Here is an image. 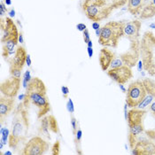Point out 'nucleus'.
<instances>
[{"label": "nucleus", "instance_id": "f257e3e1", "mask_svg": "<svg viewBox=\"0 0 155 155\" xmlns=\"http://www.w3.org/2000/svg\"><path fill=\"white\" fill-rule=\"evenodd\" d=\"M22 103L27 109L31 104L36 107L37 109L38 119L43 118L50 112L51 106L47 97L46 86L40 78H32L28 82Z\"/></svg>", "mask_w": 155, "mask_h": 155}, {"label": "nucleus", "instance_id": "f03ea898", "mask_svg": "<svg viewBox=\"0 0 155 155\" xmlns=\"http://www.w3.org/2000/svg\"><path fill=\"white\" fill-rule=\"evenodd\" d=\"M29 122L28 116V110L24 107L23 103H21L13 112V118L12 122V132L9 136L8 145L10 148L16 149L25 142L28 133Z\"/></svg>", "mask_w": 155, "mask_h": 155}, {"label": "nucleus", "instance_id": "7ed1b4c3", "mask_svg": "<svg viewBox=\"0 0 155 155\" xmlns=\"http://www.w3.org/2000/svg\"><path fill=\"white\" fill-rule=\"evenodd\" d=\"M1 43L3 44L2 55L5 59H7L10 55L13 54L14 48L19 43V35L18 28L13 21L10 17H6L3 20L1 17Z\"/></svg>", "mask_w": 155, "mask_h": 155}, {"label": "nucleus", "instance_id": "20e7f679", "mask_svg": "<svg viewBox=\"0 0 155 155\" xmlns=\"http://www.w3.org/2000/svg\"><path fill=\"white\" fill-rule=\"evenodd\" d=\"M140 55L144 70L155 76V36L151 31H146L140 41Z\"/></svg>", "mask_w": 155, "mask_h": 155}, {"label": "nucleus", "instance_id": "39448f33", "mask_svg": "<svg viewBox=\"0 0 155 155\" xmlns=\"http://www.w3.org/2000/svg\"><path fill=\"white\" fill-rule=\"evenodd\" d=\"M124 21H109L101 28L99 44L104 47L116 48L119 40L124 36Z\"/></svg>", "mask_w": 155, "mask_h": 155}, {"label": "nucleus", "instance_id": "423d86ee", "mask_svg": "<svg viewBox=\"0 0 155 155\" xmlns=\"http://www.w3.org/2000/svg\"><path fill=\"white\" fill-rule=\"evenodd\" d=\"M82 10L87 18L92 21L107 19L113 11L107 0H84Z\"/></svg>", "mask_w": 155, "mask_h": 155}, {"label": "nucleus", "instance_id": "0eeeda50", "mask_svg": "<svg viewBox=\"0 0 155 155\" xmlns=\"http://www.w3.org/2000/svg\"><path fill=\"white\" fill-rule=\"evenodd\" d=\"M146 114V111L143 109L131 108L128 113V124H129V143L131 149H134L137 143V137L145 131L144 118Z\"/></svg>", "mask_w": 155, "mask_h": 155}, {"label": "nucleus", "instance_id": "6e6552de", "mask_svg": "<svg viewBox=\"0 0 155 155\" xmlns=\"http://www.w3.org/2000/svg\"><path fill=\"white\" fill-rule=\"evenodd\" d=\"M146 95L145 88L144 86L143 81L136 80L129 85L127 90L126 103L129 107L136 108L140 104V102L144 99Z\"/></svg>", "mask_w": 155, "mask_h": 155}, {"label": "nucleus", "instance_id": "1a4fd4ad", "mask_svg": "<svg viewBox=\"0 0 155 155\" xmlns=\"http://www.w3.org/2000/svg\"><path fill=\"white\" fill-rule=\"evenodd\" d=\"M50 147V143L44 140L41 136H34L26 144L21 154L23 155H42Z\"/></svg>", "mask_w": 155, "mask_h": 155}, {"label": "nucleus", "instance_id": "9d476101", "mask_svg": "<svg viewBox=\"0 0 155 155\" xmlns=\"http://www.w3.org/2000/svg\"><path fill=\"white\" fill-rule=\"evenodd\" d=\"M140 57V40L130 41L129 50L120 55V60L126 66L132 67L137 65Z\"/></svg>", "mask_w": 155, "mask_h": 155}, {"label": "nucleus", "instance_id": "9b49d317", "mask_svg": "<svg viewBox=\"0 0 155 155\" xmlns=\"http://www.w3.org/2000/svg\"><path fill=\"white\" fill-rule=\"evenodd\" d=\"M107 75L119 84H123L129 82L133 76L131 67L126 65H122L117 68H113V69H109L107 71Z\"/></svg>", "mask_w": 155, "mask_h": 155}, {"label": "nucleus", "instance_id": "f8f14e48", "mask_svg": "<svg viewBox=\"0 0 155 155\" xmlns=\"http://www.w3.org/2000/svg\"><path fill=\"white\" fill-rule=\"evenodd\" d=\"M21 87V79L12 76L9 79H6L1 83L0 86V91L2 94L9 97V98H15L18 93Z\"/></svg>", "mask_w": 155, "mask_h": 155}, {"label": "nucleus", "instance_id": "ddd939ff", "mask_svg": "<svg viewBox=\"0 0 155 155\" xmlns=\"http://www.w3.org/2000/svg\"><path fill=\"white\" fill-rule=\"evenodd\" d=\"M143 83L145 88L146 95L140 102V104L137 106L139 109H145L149 107L155 98V82L151 78H145L143 81Z\"/></svg>", "mask_w": 155, "mask_h": 155}, {"label": "nucleus", "instance_id": "4468645a", "mask_svg": "<svg viewBox=\"0 0 155 155\" xmlns=\"http://www.w3.org/2000/svg\"><path fill=\"white\" fill-rule=\"evenodd\" d=\"M15 105L14 98L1 96L0 98V124H3L5 119L12 112Z\"/></svg>", "mask_w": 155, "mask_h": 155}, {"label": "nucleus", "instance_id": "2eb2a0df", "mask_svg": "<svg viewBox=\"0 0 155 155\" xmlns=\"http://www.w3.org/2000/svg\"><path fill=\"white\" fill-rule=\"evenodd\" d=\"M132 154L155 155V143L152 140L137 141L136 146L132 149Z\"/></svg>", "mask_w": 155, "mask_h": 155}, {"label": "nucleus", "instance_id": "dca6fc26", "mask_svg": "<svg viewBox=\"0 0 155 155\" xmlns=\"http://www.w3.org/2000/svg\"><path fill=\"white\" fill-rule=\"evenodd\" d=\"M141 22L139 21H132L125 23L124 25V36L129 41L138 40L140 36Z\"/></svg>", "mask_w": 155, "mask_h": 155}, {"label": "nucleus", "instance_id": "f3484780", "mask_svg": "<svg viewBox=\"0 0 155 155\" xmlns=\"http://www.w3.org/2000/svg\"><path fill=\"white\" fill-rule=\"evenodd\" d=\"M115 59V54L111 50L107 47H104L100 50L99 53V64L101 66V69L103 71H107L108 68Z\"/></svg>", "mask_w": 155, "mask_h": 155}, {"label": "nucleus", "instance_id": "a211bd4d", "mask_svg": "<svg viewBox=\"0 0 155 155\" xmlns=\"http://www.w3.org/2000/svg\"><path fill=\"white\" fill-rule=\"evenodd\" d=\"M8 62H9V70H10L11 75L13 76V77L21 79V75H22V68L23 67L17 63L14 57L9 59Z\"/></svg>", "mask_w": 155, "mask_h": 155}, {"label": "nucleus", "instance_id": "6ab92c4d", "mask_svg": "<svg viewBox=\"0 0 155 155\" xmlns=\"http://www.w3.org/2000/svg\"><path fill=\"white\" fill-rule=\"evenodd\" d=\"M144 0H128V11L132 15L140 14Z\"/></svg>", "mask_w": 155, "mask_h": 155}, {"label": "nucleus", "instance_id": "aec40b11", "mask_svg": "<svg viewBox=\"0 0 155 155\" xmlns=\"http://www.w3.org/2000/svg\"><path fill=\"white\" fill-rule=\"evenodd\" d=\"M27 55L28 54H27V51H26L25 48L22 47V46H18L16 49V51H15L14 59L17 61V63L23 67L25 63H26Z\"/></svg>", "mask_w": 155, "mask_h": 155}, {"label": "nucleus", "instance_id": "412c9836", "mask_svg": "<svg viewBox=\"0 0 155 155\" xmlns=\"http://www.w3.org/2000/svg\"><path fill=\"white\" fill-rule=\"evenodd\" d=\"M155 15V6L152 2H150L146 6H145L140 12V18L142 20L150 19Z\"/></svg>", "mask_w": 155, "mask_h": 155}, {"label": "nucleus", "instance_id": "4be33fe9", "mask_svg": "<svg viewBox=\"0 0 155 155\" xmlns=\"http://www.w3.org/2000/svg\"><path fill=\"white\" fill-rule=\"evenodd\" d=\"M39 133L42 134L44 136H45L46 138L49 140L51 139V137L50 136V129H49V118L48 115L44 116L41 118V125L39 128Z\"/></svg>", "mask_w": 155, "mask_h": 155}, {"label": "nucleus", "instance_id": "5701e85b", "mask_svg": "<svg viewBox=\"0 0 155 155\" xmlns=\"http://www.w3.org/2000/svg\"><path fill=\"white\" fill-rule=\"evenodd\" d=\"M49 118V129L50 131H51L54 134H58L60 132L59 129V126H58V122H57V120L53 115H48Z\"/></svg>", "mask_w": 155, "mask_h": 155}, {"label": "nucleus", "instance_id": "b1692460", "mask_svg": "<svg viewBox=\"0 0 155 155\" xmlns=\"http://www.w3.org/2000/svg\"><path fill=\"white\" fill-rule=\"evenodd\" d=\"M60 141H56L54 143V145H53V148H51V154L53 155H58L60 154Z\"/></svg>", "mask_w": 155, "mask_h": 155}, {"label": "nucleus", "instance_id": "393cba45", "mask_svg": "<svg viewBox=\"0 0 155 155\" xmlns=\"http://www.w3.org/2000/svg\"><path fill=\"white\" fill-rule=\"evenodd\" d=\"M122 60L120 59H114L113 60V62L111 63V65H110V69H113V68H117V67H119V66H122Z\"/></svg>", "mask_w": 155, "mask_h": 155}, {"label": "nucleus", "instance_id": "a878e982", "mask_svg": "<svg viewBox=\"0 0 155 155\" xmlns=\"http://www.w3.org/2000/svg\"><path fill=\"white\" fill-rule=\"evenodd\" d=\"M66 108H67V111L69 112L70 113H74L75 107H74V103H73L72 98H68V101L66 103Z\"/></svg>", "mask_w": 155, "mask_h": 155}, {"label": "nucleus", "instance_id": "bb28decb", "mask_svg": "<svg viewBox=\"0 0 155 155\" xmlns=\"http://www.w3.org/2000/svg\"><path fill=\"white\" fill-rule=\"evenodd\" d=\"M9 136H10V131H9V129H6V128H5L3 133L1 134V137H2L3 140H4L5 145H6V142H7V140L9 139Z\"/></svg>", "mask_w": 155, "mask_h": 155}, {"label": "nucleus", "instance_id": "cd10ccee", "mask_svg": "<svg viewBox=\"0 0 155 155\" xmlns=\"http://www.w3.org/2000/svg\"><path fill=\"white\" fill-rule=\"evenodd\" d=\"M146 136H148V138L153 142H155V129H149L145 131Z\"/></svg>", "mask_w": 155, "mask_h": 155}, {"label": "nucleus", "instance_id": "c85d7f7f", "mask_svg": "<svg viewBox=\"0 0 155 155\" xmlns=\"http://www.w3.org/2000/svg\"><path fill=\"white\" fill-rule=\"evenodd\" d=\"M6 12H7L6 5L5 4L4 1H1V2H0V16L3 17Z\"/></svg>", "mask_w": 155, "mask_h": 155}, {"label": "nucleus", "instance_id": "c756f323", "mask_svg": "<svg viewBox=\"0 0 155 155\" xmlns=\"http://www.w3.org/2000/svg\"><path fill=\"white\" fill-rule=\"evenodd\" d=\"M76 124H77L76 119L74 116H72L71 117V125H72V128H73V134H74V136H75L76 132H77V125Z\"/></svg>", "mask_w": 155, "mask_h": 155}, {"label": "nucleus", "instance_id": "7c9ffc66", "mask_svg": "<svg viewBox=\"0 0 155 155\" xmlns=\"http://www.w3.org/2000/svg\"><path fill=\"white\" fill-rule=\"evenodd\" d=\"M82 33H83V40H84V43H85V44H88V43L91 41V37H90V32H89V30L86 28Z\"/></svg>", "mask_w": 155, "mask_h": 155}, {"label": "nucleus", "instance_id": "2f4dec72", "mask_svg": "<svg viewBox=\"0 0 155 155\" xmlns=\"http://www.w3.org/2000/svg\"><path fill=\"white\" fill-rule=\"evenodd\" d=\"M82 136V129H78L77 132H76V135L75 136V142H76V143L79 144V143L81 142Z\"/></svg>", "mask_w": 155, "mask_h": 155}, {"label": "nucleus", "instance_id": "473e14b6", "mask_svg": "<svg viewBox=\"0 0 155 155\" xmlns=\"http://www.w3.org/2000/svg\"><path fill=\"white\" fill-rule=\"evenodd\" d=\"M76 28H77L78 31L83 32L86 28H87V27H86V25H85L84 23H78V24L76 25Z\"/></svg>", "mask_w": 155, "mask_h": 155}, {"label": "nucleus", "instance_id": "72a5a7b5", "mask_svg": "<svg viewBox=\"0 0 155 155\" xmlns=\"http://www.w3.org/2000/svg\"><path fill=\"white\" fill-rule=\"evenodd\" d=\"M149 111L152 113V116L155 118V101H153L152 104L149 106Z\"/></svg>", "mask_w": 155, "mask_h": 155}, {"label": "nucleus", "instance_id": "f704fd0d", "mask_svg": "<svg viewBox=\"0 0 155 155\" xmlns=\"http://www.w3.org/2000/svg\"><path fill=\"white\" fill-rule=\"evenodd\" d=\"M23 79L24 80H26L27 82H30L31 81V75H30V71L29 70H27L26 72H25V74H24V75H23Z\"/></svg>", "mask_w": 155, "mask_h": 155}, {"label": "nucleus", "instance_id": "c9c22d12", "mask_svg": "<svg viewBox=\"0 0 155 155\" xmlns=\"http://www.w3.org/2000/svg\"><path fill=\"white\" fill-rule=\"evenodd\" d=\"M61 91L64 95V98H66L67 97V94L69 93V89H68V87H66V86H62L61 87Z\"/></svg>", "mask_w": 155, "mask_h": 155}, {"label": "nucleus", "instance_id": "e433bc0d", "mask_svg": "<svg viewBox=\"0 0 155 155\" xmlns=\"http://www.w3.org/2000/svg\"><path fill=\"white\" fill-rule=\"evenodd\" d=\"M137 69H138V71H140V72L144 69V65H143L142 60H139L137 62Z\"/></svg>", "mask_w": 155, "mask_h": 155}, {"label": "nucleus", "instance_id": "4c0bfd02", "mask_svg": "<svg viewBox=\"0 0 155 155\" xmlns=\"http://www.w3.org/2000/svg\"><path fill=\"white\" fill-rule=\"evenodd\" d=\"M87 51H88L89 58L91 59L92 56H93V49H92V47H88V48H87Z\"/></svg>", "mask_w": 155, "mask_h": 155}, {"label": "nucleus", "instance_id": "58836bf2", "mask_svg": "<svg viewBox=\"0 0 155 155\" xmlns=\"http://www.w3.org/2000/svg\"><path fill=\"white\" fill-rule=\"evenodd\" d=\"M92 28H93L94 30L100 28V25H99V23H98V21H94V22L92 23Z\"/></svg>", "mask_w": 155, "mask_h": 155}, {"label": "nucleus", "instance_id": "ea45409f", "mask_svg": "<svg viewBox=\"0 0 155 155\" xmlns=\"http://www.w3.org/2000/svg\"><path fill=\"white\" fill-rule=\"evenodd\" d=\"M31 58H30V55L28 54L27 55V59H26V64L28 65V66H31Z\"/></svg>", "mask_w": 155, "mask_h": 155}, {"label": "nucleus", "instance_id": "a19ab883", "mask_svg": "<svg viewBox=\"0 0 155 155\" xmlns=\"http://www.w3.org/2000/svg\"><path fill=\"white\" fill-rule=\"evenodd\" d=\"M8 13H9V16L11 17V18H13V17H15V13H16V12H15V11H14L13 9H12L11 11H9Z\"/></svg>", "mask_w": 155, "mask_h": 155}, {"label": "nucleus", "instance_id": "79ce46f5", "mask_svg": "<svg viewBox=\"0 0 155 155\" xmlns=\"http://www.w3.org/2000/svg\"><path fill=\"white\" fill-rule=\"evenodd\" d=\"M19 43H21V44H24V39H23V35H22V33H20V35H19Z\"/></svg>", "mask_w": 155, "mask_h": 155}, {"label": "nucleus", "instance_id": "37998d69", "mask_svg": "<svg viewBox=\"0 0 155 155\" xmlns=\"http://www.w3.org/2000/svg\"><path fill=\"white\" fill-rule=\"evenodd\" d=\"M95 33H96V36H97L98 37H99L100 34H101V28H98V29H96V30H95Z\"/></svg>", "mask_w": 155, "mask_h": 155}, {"label": "nucleus", "instance_id": "c03bdc74", "mask_svg": "<svg viewBox=\"0 0 155 155\" xmlns=\"http://www.w3.org/2000/svg\"><path fill=\"white\" fill-rule=\"evenodd\" d=\"M119 87H120V89L122 90L123 92H126V91H126V89L124 88V86H123L122 84H120V85H119Z\"/></svg>", "mask_w": 155, "mask_h": 155}, {"label": "nucleus", "instance_id": "a18cd8bd", "mask_svg": "<svg viewBox=\"0 0 155 155\" xmlns=\"http://www.w3.org/2000/svg\"><path fill=\"white\" fill-rule=\"evenodd\" d=\"M4 2L6 6H11L12 5V1L11 0H4Z\"/></svg>", "mask_w": 155, "mask_h": 155}, {"label": "nucleus", "instance_id": "49530a36", "mask_svg": "<svg viewBox=\"0 0 155 155\" xmlns=\"http://www.w3.org/2000/svg\"><path fill=\"white\" fill-rule=\"evenodd\" d=\"M24 98H25V93H24V94H21V96H19V99H20V100H23Z\"/></svg>", "mask_w": 155, "mask_h": 155}, {"label": "nucleus", "instance_id": "de8ad7c7", "mask_svg": "<svg viewBox=\"0 0 155 155\" xmlns=\"http://www.w3.org/2000/svg\"><path fill=\"white\" fill-rule=\"evenodd\" d=\"M87 45H88V47H92V45H93V44H92V41L91 40L88 44H87Z\"/></svg>", "mask_w": 155, "mask_h": 155}, {"label": "nucleus", "instance_id": "09e8293b", "mask_svg": "<svg viewBox=\"0 0 155 155\" xmlns=\"http://www.w3.org/2000/svg\"><path fill=\"white\" fill-rule=\"evenodd\" d=\"M12 153L11 152H5L4 153V155H12Z\"/></svg>", "mask_w": 155, "mask_h": 155}, {"label": "nucleus", "instance_id": "8fccbe9b", "mask_svg": "<svg viewBox=\"0 0 155 155\" xmlns=\"http://www.w3.org/2000/svg\"><path fill=\"white\" fill-rule=\"evenodd\" d=\"M150 28H155V23H152V24H150Z\"/></svg>", "mask_w": 155, "mask_h": 155}, {"label": "nucleus", "instance_id": "3c124183", "mask_svg": "<svg viewBox=\"0 0 155 155\" xmlns=\"http://www.w3.org/2000/svg\"><path fill=\"white\" fill-rule=\"evenodd\" d=\"M152 3H153V5L155 6V0H152Z\"/></svg>", "mask_w": 155, "mask_h": 155}]
</instances>
